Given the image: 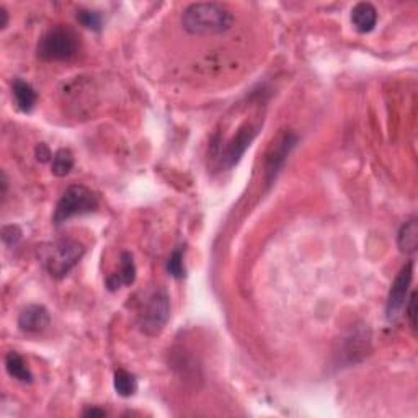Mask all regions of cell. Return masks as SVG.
<instances>
[{
  "instance_id": "obj_3",
  "label": "cell",
  "mask_w": 418,
  "mask_h": 418,
  "mask_svg": "<svg viewBox=\"0 0 418 418\" xmlns=\"http://www.w3.org/2000/svg\"><path fill=\"white\" fill-rule=\"evenodd\" d=\"M85 254L84 244H80L79 240L72 239H63L54 242L49 245V249L45 251V268L49 273L51 278L61 279L65 274H69L75 265L82 260Z\"/></svg>"
},
{
  "instance_id": "obj_17",
  "label": "cell",
  "mask_w": 418,
  "mask_h": 418,
  "mask_svg": "<svg viewBox=\"0 0 418 418\" xmlns=\"http://www.w3.org/2000/svg\"><path fill=\"white\" fill-rule=\"evenodd\" d=\"M77 20L80 25L88 28V30H93V31L102 30V15H100L98 12L85 10V8H82V10L77 12Z\"/></svg>"
},
{
  "instance_id": "obj_9",
  "label": "cell",
  "mask_w": 418,
  "mask_h": 418,
  "mask_svg": "<svg viewBox=\"0 0 418 418\" xmlns=\"http://www.w3.org/2000/svg\"><path fill=\"white\" fill-rule=\"evenodd\" d=\"M51 324L49 311L40 304H31L23 309L20 316H18V327L25 334H40L46 330Z\"/></svg>"
},
{
  "instance_id": "obj_18",
  "label": "cell",
  "mask_w": 418,
  "mask_h": 418,
  "mask_svg": "<svg viewBox=\"0 0 418 418\" xmlns=\"http://www.w3.org/2000/svg\"><path fill=\"white\" fill-rule=\"evenodd\" d=\"M167 270H169V273L172 274V277L175 279L185 278V274H187V272H185L183 251H182V249L173 250V254L170 255V258L167 261Z\"/></svg>"
},
{
  "instance_id": "obj_22",
  "label": "cell",
  "mask_w": 418,
  "mask_h": 418,
  "mask_svg": "<svg viewBox=\"0 0 418 418\" xmlns=\"http://www.w3.org/2000/svg\"><path fill=\"white\" fill-rule=\"evenodd\" d=\"M107 415V412L100 410V408H87V410L84 412V417H104Z\"/></svg>"
},
{
  "instance_id": "obj_5",
  "label": "cell",
  "mask_w": 418,
  "mask_h": 418,
  "mask_svg": "<svg viewBox=\"0 0 418 418\" xmlns=\"http://www.w3.org/2000/svg\"><path fill=\"white\" fill-rule=\"evenodd\" d=\"M170 319V297L164 289H157L147 299L139 316V329L147 336L162 334Z\"/></svg>"
},
{
  "instance_id": "obj_11",
  "label": "cell",
  "mask_w": 418,
  "mask_h": 418,
  "mask_svg": "<svg viewBox=\"0 0 418 418\" xmlns=\"http://www.w3.org/2000/svg\"><path fill=\"white\" fill-rule=\"evenodd\" d=\"M136 281V265L132 260L131 254H121V270L120 273H113L110 278L107 279V286L110 291H116L121 286H130Z\"/></svg>"
},
{
  "instance_id": "obj_1",
  "label": "cell",
  "mask_w": 418,
  "mask_h": 418,
  "mask_svg": "<svg viewBox=\"0 0 418 418\" xmlns=\"http://www.w3.org/2000/svg\"><path fill=\"white\" fill-rule=\"evenodd\" d=\"M234 15L221 3H193L182 15V25L189 35H221L231 30Z\"/></svg>"
},
{
  "instance_id": "obj_20",
  "label": "cell",
  "mask_w": 418,
  "mask_h": 418,
  "mask_svg": "<svg viewBox=\"0 0 418 418\" xmlns=\"http://www.w3.org/2000/svg\"><path fill=\"white\" fill-rule=\"evenodd\" d=\"M407 317H408V322H410V327L412 330L415 332L417 330V293L413 291L410 294V297H408V304H407Z\"/></svg>"
},
{
  "instance_id": "obj_2",
  "label": "cell",
  "mask_w": 418,
  "mask_h": 418,
  "mask_svg": "<svg viewBox=\"0 0 418 418\" xmlns=\"http://www.w3.org/2000/svg\"><path fill=\"white\" fill-rule=\"evenodd\" d=\"M80 41L77 33L69 26H54L46 31L38 41L36 54L46 63H64L72 61L79 54Z\"/></svg>"
},
{
  "instance_id": "obj_6",
  "label": "cell",
  "mask_w": 418,
  "mask_h": 418,
  "mask_svg": "<svg viewBox=\"0 0 418 418\" xmlns=\"http://www.w3.org/2000/svg\"><path fill=\"white\" fill-rule=\"evenodd\" d=\"M413 278V261H408L407 265H403L401 272L394 279L391 291L387 296V304H386V319L389 322H396L405 307L408 289H410Z\"/></svg>"
},
{
  "instance_id": "obj_16",
  "label": "cell",
  "mask_w": 418,
  "mask_h": 418,
  "mask_svg": "<svg viewBox=\"0 0 418 418\" xmlns=\"http://www.w3.org/2000/svg\"><path fill=\"white\" fill-rule=\"evenodd\" d=\"M74 169V155L69 149H59L52 155L51 160V172L56 177H65Z\"/></svg>"
},
{
  "instance_id": "obj_19",
  "label": "cell",
  "mask_w": 418,
  "mask_h": 418,
  "mask_svg": "<svg viewBox=\"0 0 418 418\" xmlns=\"http://www.w3.org/2000/svg\"><path fill=\"white\" fill-rule=\"evenodd\" d=\"M23 235L22 229L18 226H6L2 229V240L7 247H15L20 242Z\"/></svg>"
},
{
  "instance_id": "obj_7",
  "label": "cell",
  "mask_w": 418,
  "mask_h": 418,
  "mask_svg": "<svg viewBox=\"0 0 418 418\" xmlns=\"http://www.w3.org/2000/svg\"><path fill=\"white\" fill-rule=\"evenodd\" d=\"M297 144V136L291 131H284L278 136V139L273 141L272 147H270L267 154V162H265V173H267V182L272 183L279 170L283 169L284 162H286L288 155L291 154V150Z\"/></svg>"
},
{
  "instance_id": "obj_12",
  "label": "cell",
  "mask_w": 418,
  "mask_h": 418,
  "mask_svg": "<svg viewBox=\"0 0 418 418\" xmlns=\"http://www.w3.org/2000/svg\"><path fill=\"white\" fill-rule=\"evenodd\" d=\"M12 92L15 97L17 107L20 108L23 113H30L36 104V92L30 84L25 82L22 79H15L12 84Z\"/></svg>"
},
{
  "instance_id": "obj_23",
  "label": "cell",
  "mask_w": 418,
  "mask_h": 418,
  "mask_svg": "<svg viewBox=\"0 0 418 418\" xmlns=\"http://www.w3.org/2000/svg\"><path fill=\"white\" fill-rule=\"evenodd\" d=\"M0 15H2V23H0V28H2V30H6L7 23H8V13L3 7H0Z\"/></svg>"
},
{
  "instance_id": "obj_14",
  "label": "cell",
  "mask_w": 418,
  "mask_h": 418,
  "mask_svg": "<svg viewBox=\"0 0 418 418\" xmlns=\"http://www.w3.org/2000/svg\"><path fill=\"white\" fill-rule=\"evenodd\" d=\"M6 368L7 373L10 374L13 379H17V381L26 384L33 382V374L30 368H28L25 359L18 353H15V351H10V353L6 356Z\"/></svg>"
},
{
  "instance_id": "obj_8",
  "label": "cell",
  "mask_w": 418,
  "mask_h": 418,
  "mask_svg": "<svg viewBox=\"0 0 418 418\" xmlns=\"http://www.w3.org/2000/svg\"><path fill=\"white\" fill-rule=\"evenodd\" d=\"M258 130L260 127L254 125V123H245L244 126L237 130V134L227 142L224 154L221 157L222 167L232 169L234 165L239 164L242 155L245 154V150L250 147L251 141L258 134Z\"/></svg>"
},
{
  "instance_id": "obj_21",
  "label": "cell",
  "mask_w": 418,
  "mask_h": 418,
  "mask_svg": "<svg viewBox=\"0 0 418 418\" xmlns=\"http://www.w3.org/2000/svg\"><path fill=\"white\" fill-rule=\"evenodd\" d=\"M35 154H36L38 162L46 164V162H49V160H52V152L49 150V147H47L45 142H41V144L36 146Z\"/></svg>"
},
{
  "instance_id": "obj_4",
  "label": "cell",
  "mask_w": 418,
  "mask_h": 418,
  "mask_svg": "<svg viewBox=\"0 0 418 418\" xmlns=\"http://www.w3.org/2000/svg\"><path fill=\"white\" fill-rule=\"evenodd\" d=\"M98 208V199L95 196L92 189H88L84 185H72L65 189L63 196L56 204L54 215H52V222L56 226L64 224L70 217L88 215Z\"/></svg>"
},
{
  "instance_id": "obj_15",
  "label": "cell",
  "mask_w": 418,
  "mask_h": 418,
  "mask_svg": "<svg viewBox=\"0 0 418 418\" xmlns=\"http://www.w3.org/2000/svg\"><path fill=\"white\" fill-rule=\"evenodd\" d=\"M113 386H115L116 394H120L121 397H131L137 392V379L134 374L127 373L126 369H116Z\"/></svg>"
},
{
  "instance_id": "obj_10",
  "label": "cell",
  "mask_w": 418,
  "mask_h": 418,
  "mask_svg": "<svg viewBox=\"0 0 418 418\" xmlns=\"http://www.w3.org/2000/svg\"><path fill=\"white\" fill-rule=\"evenodd\" d=\"M351 23L359 33H369L378 23V10L373 3L359 2L351 10Z\"/></svg>"
},
{
  "instance_id": "obj_13",
  "label": "cell",
  "mask_w": 418,
  "mask_h": 418,
  "mask_svg": "<svg viewBox=\"0 0 418 418\" xmlns=\"http://www.w3.org/2000/svg\"><path fill=\"white\" fill-rule=\"evenodd\" d=\"M397 245L402 254H415L418 245V224L417 219L403 222L401 231L397 234Z\"/></svg>"
}]
</instances>
